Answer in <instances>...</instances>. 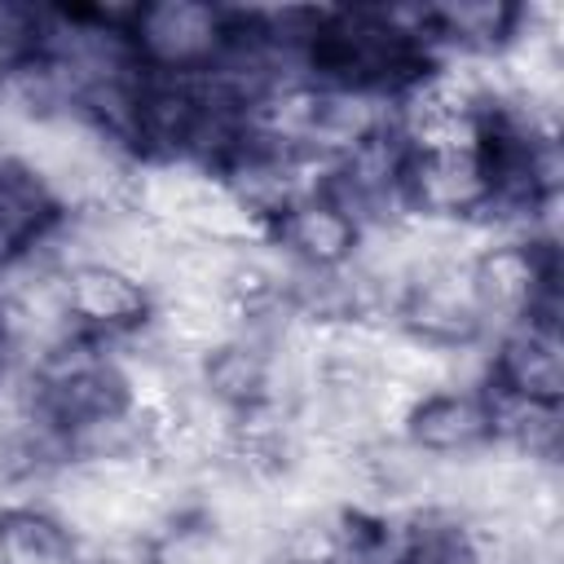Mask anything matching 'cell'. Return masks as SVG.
<instances>
[{
  "instance_id": "obj_8",
  "label": "cell",
  "mask_w": 564,
  "mask_h": 564,
  "mask_svg": "<svg viewBox=\"0 0 564 564\" xmlns=\"http://www.w3.org/2000/svg\"><path fill=\"white\" fill-rule=\"evenodd\" d=\"M278 238L313 264H335L352 251L357 220H352V212H344L335 198L322 194V198H308V203H286L278 212Z\"/></svg>"
},
{
  "instance_id": "obj_1",
  "label": "cell",
  "mask_w": 564,
  "mask_h": 564,
  "mask_svg": "<svg viewBox=\"0 0 564 564\" xmlns=\"http://www.w3.org/2000/svg\"><path fill=\"white\" fill-rule=\"evenodd\" d=\"M308 70L348 97H401L436 66V44L419 9H330L304 13L295 31Z\"/></svg>"
},
{
  "instance_id": "obj_3",
  "label": "cell",
  "mask_w": 564,
  "mask_h": 564,
  "mask_svg": "<svg viewBox=\"0 0 564 564\" xmlns=\"http://www.w3.org/2000/svg\"><path fill=\"white\" fill-rule=\"evenodd\" d=\"M128 410H132V388L123 370L106 357L62 352L35 379V414L62 436L110 427Z\"/></svg>"
},
{
  "instance_id": "obj_7",
  "label": "cell",
  "mask_w": 564,
  "mask_h": 564,
  "mask_svg": "<svg viewBox=\"0 0 564 564\" xmlns=\"http://www.w3.org/2000/svg\"><path fill=\"white\" fill-rule=\"evenodd\" d=\"M498 432L489 397L476 392H436L410 410V441L436 454L476 449Z\"/></svg>"
},
{
  "instance_id": "obj_14",
  "label": "cell",
  "mask_w": 564,
  "mask_h": 564,
  "mask_svg": "<svg viewBox=\"0 0 564 564\" xmlns=\"http://www.w3.org/2000/svg\"><path fill=\"white\" fill-rule=\"evenodd\" d=\"M291 564H313V560H291Z\"/></svg>"
},
{
  "instance_id": "obj_5",
  "label": "cell",
  "mask_w": 564,
  "mask_h": 564,
  "mask_svg": "<svg viewBox=\"0 0 564 564\" xmlns=\"http://www.w3.org/2000/svg\"><path fill=\"white\" fill-rule=\"evenodd\" d=\"M62 225L57 194L13 154H0V264L22 260Z\"/></svg>"
},
{
  "instance_id": "obj_11",
  "label": "cell",
  "mask_w": 564,
  "mask_h": 564,
  "mask_svg": "<svg viewBox=\"0 0 564 564\" xmlns=\"http://www.w3.org/2000/svg\"><path fill=\"white\" fill-rule=\"evenodd\" d=\"M432 44H467V48H498L511 40L520 22V4H441L419 9Z\"/></svg>"
},
{
  "instance_id": "obj_10",
  "label": "cell",
  "mask_w": 564,
  "mask_h": 564,
  "mask_svg": "<svg viewBox=\"0 0 564 564\" xmlns=\"http://www.w3.org/2000/svg\"><path fill=\"white\" fill-rule=\"evenodd\" d=\"M405 322L427 335V339H471L485 322L480 313V300H476V286H471V273L467 278H445V282H427L414 291V300L405 304Z\"/></svg>"
},
{
  "instance_id": "obj_4",
  "label": "cell",
  "mask_w": 564,
  "mask_h": 564,
  "mask_svg": "<svg viewBox=\"0 0 564 564\" xmlns=\"http://www.w3.org/2000/svg\"><path fill=\"white\" fill-rule=\"evenodd\" d=\"M564 401V352L551 326H520L494 357V410H546Z\"/></svg>"
},
{
  "instance_id": "obj_13",
  "label": "cell",
  "mask_w": 564,
  "mask_h": 564,
  "mask_svg": "<svg viewBox=\"0 0 564 564\" xmlns=\"http://www.w3.org/2000/svg\"><path fill=\"white\" fill-rule=\"evenodd\" d=\"M4 348H9V326H4V308H0V366H4Z\"/></svg>"
},
{
  "instance_id": "obj_9",
  "label": "cell",
  "mask_w": 564,
  "mask_h": 564,
  "mask_svg": "<svg viewBox=\"0 0 564 564\" xmlns=\"http://www.w3.org/2000/svg\"><path fill=\"white\" fill-rule=\"evenodd\" d=\"M0 564H84V555L57 516L40 507H9L0 511Z\"/></svg>"
},
{
  "instance_id": "obj_12",
  "label": "cell",
  "mask_w": 564,
  "mask_h": 564,
  "mask_svg": "<svg viewBox=\"0 0 564 564\" xmlns=\"http://www.w3.org/2000/svg\"><path fill=\"white\" fill-rule=\"evenodd\" d=\"M48 13L31 4H0V75L9 70H35L48 53Z\"/></svg>"
},
{
  "instance_id": "obj_2",
  "label": "cell",
  "mask_w": 564,
  "mask_h": 564,
  "mask_svg": "<svg viewBox=\"0 0 564 564\" xmlns=\"http://www.w3.org/2000/svg\"><path fill=\"white\" fill-rule=\"evenodd\" d=\"M463 145L471 163L476 207L538 212L555 189L551 141L511 106L485 101L463 119Z\"/></svg>"
},
{
  "instance_id": "obj_6",
  "label": "cell",
  "mask_w": 564,
  "mask_h": 564,
  "mask_svg": "<svg viewBox=\"0 0 564 564\" xmlns=\"http://www.w3.org/2000/svg\"><path fill=\"white\" fill-rule=\"evenodd\" d=\"M66 304L70 313L93 326V330H132L150 313V295L141 291L137 278L110 269V264H84L66 282Z\"/></svg>"
}]
</instances>
